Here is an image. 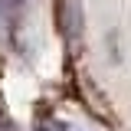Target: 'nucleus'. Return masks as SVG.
<instances>
[{"mask_svg":"<svg viewBox=\"0 0 131 131\" xmlns=\"http://www.w3.org/2000/svg\"><path fill=\"white\" fill-rule=\"evenodd\" d=\"M33 131H62V125H59V121H39Z\"/></svg>","mask_w":131,"mask_h":131,"instance_id":"f257e3e1","label":"nucleus"}]
</instances>
